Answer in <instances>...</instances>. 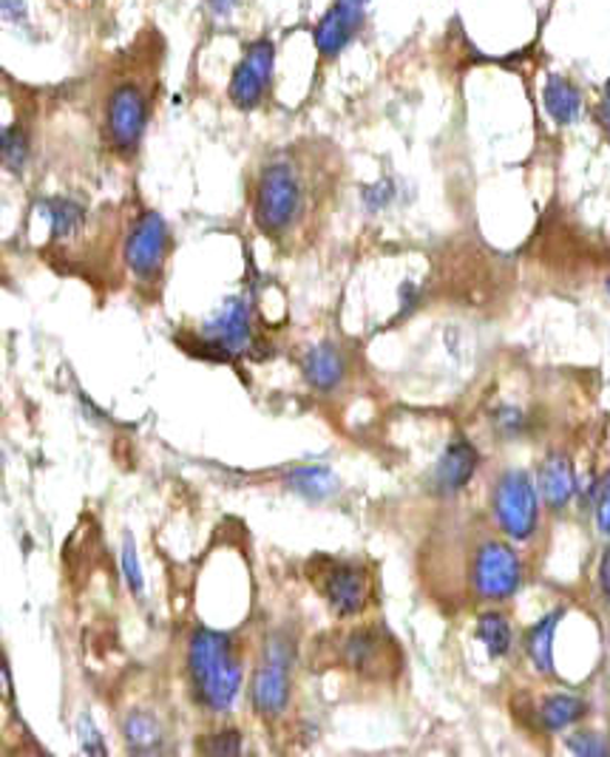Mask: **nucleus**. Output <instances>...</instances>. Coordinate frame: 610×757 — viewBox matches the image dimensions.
Segmentation results:
<instances>
[{
  "instance_id": "nucleus-1",
  "label": "nucleus",
  "mask_w": 610,
  "mask_h": 757,
  "mask_svg": "<svg viewBox=\"0 0 610 757\" xmlns=\"http://www.w3.org/2000/svg\"><path fill=\"white\" fill-rule=\"evenodd\" d=\"M188 673H191L197 698L213 713H228L242 687V667L236 661L230 636L217 630L193 633L188 647Z\"/></svg>"
},
{
  "instance_id": "nucleus-2",
  "label": "nucleus",
  "mask_w": 610,
  "mask_h": 757,
  "mask_svg": "<svg viewBox=\"0 0 610 757\" xmlns=\"http://www.w3.org/2000/svg\"><path fill=\"white\" fill-rule=\"evenodd\" d=\"M310 581L321 590L327 605L338 612V616H356L367 607L372 585H369V574L358 562H347V559H332V556H318L310 565Z\"/></svg>"
},
{
  "instance_id": "nucleus-3",
  "label": "nucleus",
  "mask_w": 610,
  "mask_h": 757,
  "mask_svg": "<svg viewBox=\"0 0 610 757\" xmlns=\"http://www.w3.org/2000/svg\"><path fill=\"white\" fill-rule=\"evenodd\" d=\"M301 210V182L290 165L276 162L261 173L253 213L264 233H281Z\"/></svg>"
},
{
  "instance_id": "nucleus-4",
  "label": "nucleus",
  "mask_w": 610,
  "mask_h": 757,
  "mask_svg": "<svg viewBox=\"0 0 610 757\" xmlns=\"http://www.w3.org/2000/svg\"><path fill=\"white\" fill-rule=\"evenodd\" d=\"M537 488L526 471H506L494 488V517L511 539H528L537 528Z\"/></svg>"
},
{
  "instance_id": "nucleus-5",
  "label": "nucleus",
  "mask_w": 610,
  "mask_h": 757,
  "mask_svg": "<svg viewBox=\"0 0 610 757\" xmlns=\"http://www.w3.org/2000/svg\"><path fill=\"white\" fill-rule=\"evenodd\" d=\"M287 698H290V650L287 644L270 641L250 681V700L256 713L276 718L284 713Z\"/></svg>"
},
{
  "instance_id": "nucleus-6",
  "label": "nucleus",
  "mask_w": 610,
  "mask_h": 757,
  "mask_svg": "<svg viewBox=\"0 0 610 757\" xmlns=\"http://www.w3.org/2000/svg\"><path fill=\"white\" fill-rule=\"evenodd\" d=\"M202 343L222 360L248 352L253 347L248 298H228L222 310L202 327Z\"/></svg>"
},
{
  "instance_id": "nucleus-7",
  "label": "nucleus",
  "mask_w": 610,
  "mask_h": 757,
  "mask_svg": "<svg viewBox=\"0 0 610 757\" xmlns=\"http://www.w3.org/2000/svg\"><path fill=\"white\" fill-rule=\"evenodd\" d=\"M471 576H474V587L477 594L483 599H509L520 587V559H517L514 550L509 548L506 542H486L483 548L477 550L474 556V568H471Z\"/></svg>"
},
{
  "instance_id": "nucleus-8",
  "label": "nucleus",
  "mask_w": 610,
  "mask_h": 757,
  "mask_svg": "<svg viewBox=\"0 0 610 757\" xmlns=\"http://www.w3.org/2000/svg\"><path fill=\"white\" fill-rule=\"evenodd\" d=\"M343 661L350 669H356L358 676L387 678L398 669L401 656L387 633L378 627H361L343 638Z\"/></svg>"
},
{
  "instance_id": "nucleus-9",
  "label": "nucleus",
  "mask_w": 610,
  "mask_h": 757,
  "mask_svg": "<svg viewBox=\"0 0 610 757\" xmlns=\"http://www.w3.org/2000/svg\"><path fill=\"white\" fill-rule=\"evenodd\" d=\"M273 60L276 49L270 40H259V43L250 46L248 54L239 60V66L233 69V77H230L228 94L236 108L250 111V108L259 106L270 77H273Z\"/></svg>"
},
{
  "instance_id": "nucleus-10",
  "label": "nucleus",
  "mask_w": 610,
  "mask_h": 757,
  "mask_svg": "<svg viewBox=\"0 0 610 757\" xmlns=\"http://www.w3.org/2000/svg\"><path fill=\"white\" fill-rule=\"evenodd\" d=\"M168 252V228L166 219L153 210L142 213L137 225L131 228V236L126 241V261L128 267L140 278H153L162 265H166Z\"/></svg>"
},
{
  "instance_id": "nucleus-11",
  "label": "nucleus",
  "mask_w": 610,
  "mask_h": 757,
  "mask_svg": "<svg viewBox=\"0 0 610 757\" xmlns=\"http://www.w3.org/2000/svg\"><path fill=\"white\" fill-rule=\"evenodd\" d=\"M148 122V102L137 86H120L109 100V133L117 151L131 153L140 146Z\"/></svg>"
},
{
  "instance_id": "nucleus-12",
  "label": "nucleus",
  "mask_w": 610,
  "mask_h": 757,
  "mask_svg": "<svg viewBox=\"0 0 610 757\" xmlns=\"http://www.w3.org/2000/svg\"><path fill=\"white\" fill-rule=\"evenodd\" d=\"M363 20V7L350 3V0H336L330 12L321 18V23L316 26V46L324 58H336L341 54L350 40L356 38V32L361 29Z\"/></svg>"
},
{
  "instance_id": "nucleus-13",
  "label": "nucleus",
  "mask_w": 610,
  "mask_h": 757,
  "mask_svg": "<svg viewBox=\"0 0 610 757\" xmlns=\"http://www.w3.org/2000/svg\"><path fill=\"white\" fill-rule=\"evenodd\" d=\"M477 462H480V455L477 448L471 446L466 437H454L446 451L440 455L438 466H434V488L440 494H458L463 491L466 482L474 477Z\"/></svg>"
},
{
  "instance_id": "nucleus-14",
  "label": "nucleus",
  "mask_w": 610,
  "mask_h": 757,
  "mask_svg": "<svg viewBox=\"0 0 610 757\" xmlns=\"http://www.w3.org/2000/svg\"><path fill=\"white\" fill-rule=\"evenodd\" d=\"M537 486H540L542 499L551 505L553 511H560L571 502L573 491H577V477H573V466L566 455H548L546 462L537 474Z\"/></svg>"
},
{
  "instance_id": "nucleus-15",
  "label": "nucleus",
  "mask_w": 610,
  "mask_h": 757,
  "mask_svg": "<svg viewBox=\"0 0 610 757\" xmlns=\"http://www.w3.org/2000/svg\"><path fill=\"white\" fill-rule=\"evenodd\" d=\"M542 102H546V111L553 122L560 126H571L582 114V94L573 82H568L566 77L551 74L546 80V89H542Z\"/></svg>"
},
{
  "instance_id": "nucleus-16",
  "label": "nucleus",
  "mask_w": 610,
  "mask_h": 757,
  "mask_svg": "<svg viewBox=\"0 0 610 757\" xmlns=\"http://www.w3.org/2000/svg\"><path fill=\"white\" fill-rule=\"evenodd\" d=\"M304 378L312 389L330 391L343 380V358L332 343H321V347L310 349L304 355Z\"/></svg>"
},
{
  "instance_id": "nucleus-17",
  "label": "nucleus",
  "mask_w": 610,
  "mask_h": 757,
  "mask_svg": "<svg viewBox=\"0 0 610 757\" xmlns=\"http://www.w3.org/2000/svg\"><path fill=\"white\" fill-rule=\"evenodd\" d=\"M122 738H126L128 751H137V755H151V751L162 749V726L153 715L148 713H131L122 720Z\"/></svg>"
},
{
  "instance_id": "nucleus-18",
  "label": "nucleus",
  "mask_w": 610,
  "mask_h": 757,
  "mask_svg": "<svg viewBox=\"0 0 610 757\" xmlns=\"http://www.w3.org/2000/svg\"><path fill=\"white\" fill-rule=\"evenodd\" d=\"M566 616L562 610H553L548 612L546 619L537 621L534 627H531V633H528L526 638V650L528 656H531V661H534V667L540 669V673H553V633H557V627H560V619Z\"/></svg>"
},
{
  "instance_id": "nucleus-19",
  "label": "nucleus",
  "mask_w": 610,
  "mask_h": 757,
  "mask_svg": "<svg viewBox=\"0 0 610 757\" xmlns=\"http://www.w3.org/2000/svg\"><path fill=\"white\" fill-rule=\"evenodd\" d=\"M287 486L293 488L296 494H301L304 499L321 502V499L332 497V494L338 491V477L327 466H304L296 468V471L287 477Z\"/></svg>"
},
{
  "instance_id": "nucleus-20",
  "label": "nucleus",
  "mask_w": 610,
  "mask_h": 757,
  "mask_svg": "<svg viewBox=\"0 0 610 757\" xmlns=\"http://www.w3.org/2000/svg\"><path fill=\"white\" fill-rule=\"evenodd\" d=\"M582 715H586V700L577 698V695H551L540 707L542 726L551 733H560L566 726L577 724Z\"/></svg>"
},
{
  "instance_id": "nucleus-21",
  "label": "nucleus",
  "mask_w": 610,
  "mask_h": 757,
  "mask_svg": "<svg viewBox=\"0 0 610 757\" xmlns=\"http://www.w3.org/2000/svg\"><path fill=\"white\" fill-rule=\"evenodd\" d=\"M43 213L49 219L54 239H69V236L80 233L86 221V210L71 199H49V202H43Z\"/></svg>"
},
{
  "instance_id": "nucleus-22",
  "label": "nucleus",
  "mask_w": 610,
  "mask_h": 757,
  "mask_svg": "<svg viewBox=\"0 0 610 757\" xmlns=\"http://www.w3.org/2000/svg\"><path fill=\"white\" fill-rule=\"evenodd\" d=\"M477 636L486 644L489 656L500 658L511 650V627L502 612H483L477 621Z\"/></svg>"
},
{
  "instance_id": "nucleus-23",
  "label": "nucleus",
  "mask_w": 610,
  "mask_h": 757,
  "mask_svg": "<svg viewBox=\"0 0 610 757\" xmlns=\"http://www.w3.org/2000/svg\"><path fill=\"white\" fill-rule=\"evenodd\" d=\"M26 159H29V139L20 128H7L3 131V165L9 171L18 173L23 171Z\"/></svg>"
},
{
  "instance_id": "nucleus-24",
  "label": "nucleus",
  "mask_w": 610,
  "mask_h": 757,
  "mask_svg": "<svg viewBox=\"0 0 610 757\" xmlns=\"http://www.w3.org/2000/svg\"><path fill=\"white\" fill-rule=\"evenodd\" d=\"M120 562H122V576H126V585L131 594H142V568H140V559H137V548H134V537L131 534H126V539H122V554H120Z\"/></svg>"
},
{
  "instance_id": "nucleus-25",
  "label": "nucleus",
  "mask_w": 610,
  "mask_h": 757,
  "mask_svg": "<svg viewBox=\"0 0 610 757\" xmlns=\"http://www.w3.org/2000/svg\"><path fill=\"white\" fill-rule=\"evenodd\" d=\"M568 749H571L573 755H582V757L610 755L608 740H604L602 735H593V733H579V735H573V738H568Z\"/></svg>"
},
{
  "instance_id": "nucleus-26",
  "label": "nucleus",
  "mask_w": 610,
  "mask_h": 757,
  "mask_svg": "<svg viewBox=\"0 0 610 757\" xmlns=\"http://www.w3.org/2000/svg\"><path fill=\"white\" fill-rule=\"evenodd\" d=\"M77 735H80V746H83L86 755H106V744H102L100 729L94 726V720L89 715L77 720Z\"/></svg>"
},
{
  "instance_id": "nucleus-27",
  "label": "nucleus",
  "mask_w": 610,
  "mask_h": 757,
  "mask_svg": "<svg viewBox=\"0 0 610 757\" xmlns=\"http://www.w3.org/2000/svg\"><path fill=\"white\" fill-rule=\"evenodd\" d=\"M202 751L208 755H239L242 751V740L236 733H217L210 735L208 744H202Z\"/></svg>"
},
{
  "instance_id": "nucleus-28",
  "label": "nucleus",
  "mask_w": 610,
  "mask_h": 757,
  "mask_svg": "<svg viewBox=\"0 0 610 757\" xmlns=\"http://www.w3.org/2000/svg\"><path fill=\"white\" fill-rule=\"evenodd\" d=\"M394 199V185L389 182V179H383V182H376L369 185L367 190H363V202H367L369 210H381L387 208L389 202Z\"/></svg>"
},
{
  "instance_id": "nucleus-29",
  "label": "nucleus",
  "mask_w": 610,
  "mask_h": 757,
  "mask_svg": "<svg viewBox=\"0 0 610 757\" xmlns=\"http://www.w3.org/2000/svg\"><path fill=\"white\" fill-rule=\"evenodd\" d=\"M494 426L506 437H514V435H520L522 426H526V417H522L520 409H511V406H506V409L494 411Z\"/></svg>"
},
{
  "instance_id": "nucleus-30",
  "label": "nucleus",
  "mask_w": 610,
  "mask_h": 757,
  "mask_svg": "<svg viewBox=\"0 0 610 757\" xmlns=\"http://www.w3.org/2000/svg\"><path fill=\"white\" fill-rule=\"evenodd\" d=\"M597 522H599V530H602L604 537H610V482H608V486H602V491H599Z\"/></svg>"
},
{
  "instance_id": "nucleus-31",
  "label": "nucleus",
  "mask_w": 610,
  "mask_h": 757,
  "mask_svg": "<svg viewBox=\"0 0 610 757\" xmlns=\"http://www.w3.org/2000/svg\"><path fill=\"white\" fill-rule=\"evenodd\" d=\"M414 307H418V287H414L412 281H403V285H401V312L407 316V312H412Z\"/></svg>"
},
{
  "instance_id": "nucleus-32",
  "label": "nucleus",
  "mask_w": 610,
  "mask_h": 757,
  "mask_svg": "<svg viewBox=\"0 0 610 757\" xmlns=\"http://www.w3.org/2000/svg\"><path fill=\"white\" fill-rule=\"evenodd\" d=\"M3 14L12 23H26V3L23 0H3Z\"/></svg>"
},
{
  "instance_id": "nucleus-33",
  "label": "nucleus",
  "mask_w": 610,
  "mask_h": 757,
  "mask_svg": "<svg viewBox=\"0 0 610 757\" xmlns=\"http://www.w3.org/2000/svg\"><path fill=\"white\" fill-rule=\"evenodd\" d=\"M599 585H602V594L610 601V548L604 550L602 562H599Z\"/></svg>"
},
{
  "instance_id": "nucleus-34",
  "label": "nucleus",
  "mask_w": 610,
  "mask_h": 757,
  "mask_svg": "<svg viewBox=\"0 0 610 757\" xmlns=\"http://www.w3.org/2000/svg\"><path fill=\"white\" fill-rule=\"evenodd\" d=\"M599 122H602L604 131H608V137H610V80H608V86H604L602 106H599Z\"/></svg>"
},
{
  "instance_id": "nucleus-35",
  "label": "nucleus",
  "mask_w": 610,
  "mask_h": 757,
  "mask_svg": "<svg viewBox=\"0 0 610 757\" xmlns=\"http://www.w3.org/2000/svg\"><path fill=\"white\" fill-rule=\"evenodd\" d=\"M210 12L217 14V18H228L230 12L236 9V0H208Z\"/></svg>"
},
{
  "instance_id": "nucleus-36",
  "label": "nucleus",
  "mask_w": 610,
  "mask_h": 757,
  "mask_svg": "<svg viewBox=\"0 0 610 757\" xmlns=\"http://www.w3.org/2000/svg\"><path fill=\"white\" fill-rule=\"evenodd\" d=\"M350 3H358V7H367V0H350Z\"/></svg>"
},
{
  "instance_id": "nucleus-37",
  "label": "nucleus",
  "mask_w": 610,
  "mask_h": 757,
  "mask_svg": "<svg viewBox=\"0 0 610 757\" xmlns=\"http://www.w3.org/2000/svg\"><path fill=\"white\" fill-rule=\"evenodd\" d=\"M608 292H610V278H608Z\"/></svg>"
}]
</instances>
